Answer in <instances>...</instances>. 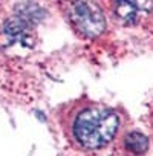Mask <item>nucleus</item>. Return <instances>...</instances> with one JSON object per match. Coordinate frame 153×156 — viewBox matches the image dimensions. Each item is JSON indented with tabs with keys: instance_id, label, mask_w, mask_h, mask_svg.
<instances>
[{
	"instance_id": "nucleus-5",
	"label": "nucleus",
	"mask_w": 153,
	"mask_h": 156,
	"mask_svg": "<svg viewBox=\"0 0 153 156\" xmlns=\"http://www.w3.org/2000/svg\"><path fill=\"white\" fill-rule=\"evenodd\" d=\"M148 138L138 130L127 132L121 138V148L127 156H144L148 151Z\"/></svg>"
},
{
	"instance_id": "nucleus-2",
	"label": "nucleus",
	"mask_w": 153,
	"mask_h": 156,
	"mask_svg": "<svg viewBox=\"0 0 153 156\" xmlns=\"http://www.w3.org/2000/svg\"><path fill=\"white\" fill-rule=\"evenodd\" d=\"M67 16L78 34L87 38L98 37L106 29V17L103 11L91 0H72Z\"/></svg>"
},
{
	"instance_id": "nucleus-4",
	"label": "nucleus",
	"mask_w": 153,
	"mask_h": 156,
	"mask_svg": "<svg viewBox=\"0 0 153 156\" xmlns=\"http://www.w3.org/2000/svg\"><path fill=\"white\" fill-rule=\"evenodd\" d=\"M3 31H5V35L12 43H19V44L28 46V48L34 44V37H35L34 25L19 16H14L9 20H6Z\"/></svg>"
},
{
	"instance_id": "nucleus-1",
	"label": "nucleus",
	"mask_w": 153,
	"mask_h": 156,
	"mask_svg": "<svg viewBox=\"0 0 153 156\" xmlns=\"http://www.w3.org/2000/svg\"><path fill=\"white\" fill-rule=\"evenodd\" d=\"M121 129V115L107 106L83 104L69 119V135L84 150H100L109 145Z\"/></svg>"
},
{
	"instance_id": "nucleus-3",
	"label": "nucleus",
	"mask_w": 153,
	"mask_h": 156,
	"mask_svg": "<svg viewBox=\"0 0 153 156\" xmlns=\"http://www.w3.org/2000/svg\"><path fill=\"white\" fill-rule=\"evenodd\" d=\"M153 14V0H115V16L127 25L136 26Z\"/></svg>"
},
{
	"instance_id": "nucleus-6",
	"label": "nucleus",
	"mask_w": 153,
	"mask_h": 156,
	"mask_svg": "<svg viewBox=\"0 0 153 156\" xmlns=\"http://www.w3.org/2000/svg\"><path fill=\"white\" fill-rule=\"evenodd\" d=\"M16 12H17L16 16L25 19L26 22L32 23L34 26H35L37 23H40V22L44 19V16H46V11H44L41 6H38L37 3H32V2L20 3V5L17 6Z\"/></svg>"
},
{
	"instance_id": "nucleus-7",
	"label": "nucleus",
	"mask_w": 153,
	"mask_h": 156,
	"mask_svg": "<svg viewBox=\"0 0 153 156\" xmlns=\"http://www.w3.org/2000/svg\"><path fill=\"white\" fill-rule=\"evenodd\" d=\"M150 127H151V130H153V112H151V115H150Z\"/></svg>"
}]
</instances>
